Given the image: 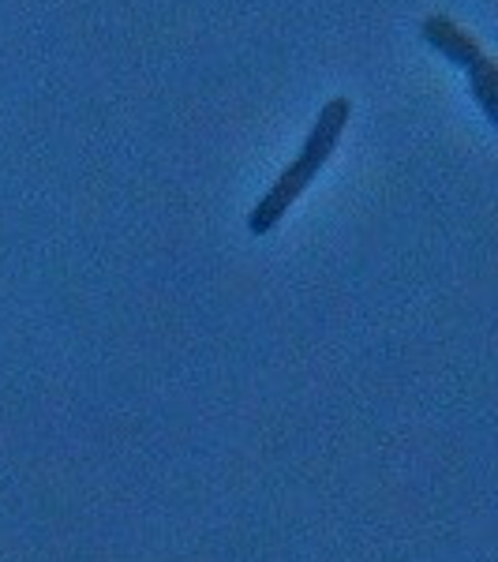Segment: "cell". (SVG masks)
I'll use <instances>...</instances> for the list:
<instances>
[{"label": "cell", "instance_id": "6da1fadb", "mask_svg": "<svg viewBox=\"0 0 498 562\" xmlns=\"http://www.w3.org/2000/svg\"><path fill=\"white\" fill-rule=\"evenodd\" d=\"M330 161V154H326L322 147H315V143H307L304 139V147H301V158L296 161H288L285 166V173L270 184V192L259 199L256 206H251V214H248V229L256 233V237H267V233H274L278 229V222L288 214V206L296 203L304 192H307V184H312L315 177H319V169Z\"/></svg>", "mask_w": 498, "mask_h": 562}, {"label": "cell", "instance_id": "7a4b0ae2", "mask_svg": "<svg viewBox=\"0 0 498 562\" xmlns=\"http://www.w3.org/2000/svg\"><path fill=\"white\" fill-rule=\"evenodd\" d=\"M420 31H423V38H428L434 49L439 53H446L454 65L461 68H479V65H487L491 60V53L479 45L476 34H468L465 26H461L454 15H446V12H431L428 20L420 23Z\"/></svg>", "mask_w": 498, "mask_h": 562}]
</instances>
